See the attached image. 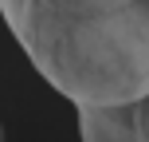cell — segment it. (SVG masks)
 Instances as JSON below:
<instances>
[{
  "mask_svg": "<svg viewBox=\"0 0 149 142\" xmlns=\"http://www.w3.org/2000/svg\"><path fill=\"white\" fill-rule=\"evenodd\" d=\"M0 142H4V122H0Z\"/></svg>",
  "mask_w": 149,
  "mask_h": 142,
  "instance_id": "3",
  "label": "cell"
},
{
  "mask_svg": "<svg viewBox=\"0 0 149 142\" xmlns=\"http://www.w3.org/2000/svg\"><path fill=\"white\" fill-rule=\"evenodd\" d=\"M82 142H149V95L126 107L106 111H74Z\"/></svg>",
  "mask_w": 149,
  "mask_h": 142,
  "instance_id": "2",
  "label": "cell"
},
{
  "mask_svg": "<svg viewBox=\"0 0 149 142\" xmlns=\"http://www.w3.org/2000/svg\"><path fill=\"white\" fill-rule=\"evenodd\" d=\"M20 52L74 111L126 107L149 95V0H106L94 20L43 32Z\"/></svg>",
  "mask_w": 149,
  "mask_h": 142,
  "instance_id": "1",
  "label": "cell"
}]
</instances>
